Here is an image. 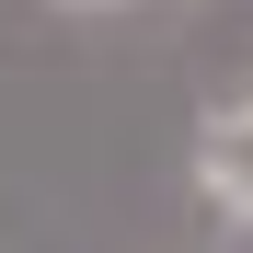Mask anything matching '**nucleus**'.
Listing matches in <instances>:
<instances>
[{
	"label": "nucleus",
	"mask_w": 253,
	"mask_h": 253,
	"mask_svg": "<svg viewBox=\"0 0 253 253\" xmlns=\"http://www.w3.org/2000/svg\"><path fill=\"white\" fill-rule=\"evenodd\" d=\"M196 184H207V207H219V219L253 230V104L196 126Z\"/></svg>",
	"instance_id": "nucleus-1"
},
{
	"label": "nucleus",
	"mask_w": 253,
	"mask_h": 253,
	"mask_svg": "<svg viewBox=\"0 0 253 253\" xmlns=\"http://www.w3.org/2000/svg\"><path fill=\"white\" fill-rule=\"evenodd\" d=\"M81 12H92V0H81Z\"/></svg>",
	"instance_id": "nucleus-2"
}]
</instances>
